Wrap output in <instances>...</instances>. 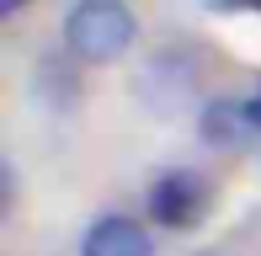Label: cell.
I'll return each mask as SVG.
<instances>
[{"label": "cell", "mask_w": 261, "mask_h": 256, "mask_svg": "<svg viewBox=\"0 0 261 256\" xmlns=\"http://www.w3.org/2000/svg\"><path fill=\"white\" fill-rule=\"evenodd\" d=\"M203 256H219V251H203Z\"/></svg>", "instance_id": "obj_7"}, {"label": "cell", "mask_w": 261, "mask_h": 256, "mask_svg": "<svg viewBox=\"0 0 261 256\" xmlns=\"http://www.w3.org/2000/svg\"><path fill=\"white\" fill-rule=\"evenodd\" d=\"M208 176L203 171H192V166H171V171H160L155 182H149V214H155V224L165 229H192L197 219L208 214Z\"/></svg>", "instance_id": "obj_2"}, {"label": "cell", "mask_w": 261, "mask_h": 256, "mask_svg": "<svg viewBox=\"0 0 261 256\" xmlns=\"http://www.w3.org/2000/svg\"><path fill=\"white\" fill-rule=\"evenodd\" d=\"M197 123H203V144H213V149H245L261 134L256 112L245 101H229V96H213Z\"/></svg>", "instance_id": "obj_4"}, {"label": "cell", "mask_w": 261, "mask_h": 256, "mask_svg": "<svg viewBox=\"0 0 261 256\" xmlns=\"http://www.w3.org/2000/svg\"><path fill=\"white\" fill-rule=\"evenodd\" d=\"M139 43V16L123 0H75L64 11V48L80 64H117Z\"/></svg>", "instance_id": "obj_1"}, {"label": "cell", "mask_w": 261, "mask_h": 256, "mask_svg": "<svg viewBox=\"0 0 261 256\" xmlns=\"http://www.w3.org/2000/svg\"><path fill=\"white\" fill-rule=\"evenodd\" d=\"M21 6H27V0H0V16H16Z\"/></svg>", "instance_id": "obj_6"}, {"label": "cell", "mask_w": 261, "mask_h": 256, "mask_svg": "<svg viewBox=\"0 0 261 256\" xmlns=\"http://www.w3.org/2000/svg\"><path fill=\"white\" fill-rule=\"evenodd\" d=\"M197 6H208V11H251L261 0H197Z\"/></svg>", "instance_id": "obj_5"}, {"label": "cell", "mask_w": 261, "mask_h": 256, "mask_svg": "<svg viewBox=\"0 0 261 256\" xmlns=\"http://www.w3.org/2000/svg\"><path fill=\"white\" fill-rule=\"evenodd\" d=\"M80 256H155V240L139 219L128 214H101L80 240Z\"/></svg>", "instance_id": "obj_3"}]
</instances>
